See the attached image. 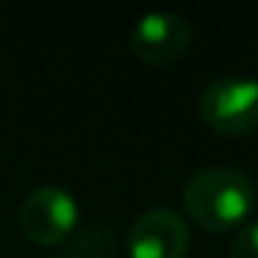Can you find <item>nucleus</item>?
Returning <instances> with one entry per match:
<instances>
[{"mask_svg":"<svg viewBox=\"0 0 258 258\" xmlns=\"http://www.w3.org/2000/svg\"><path fill=\"white\" fill-rule=\"evenodd\" d=\"M255 208V183L244 169L208 167L195 172L183 186V211L195 225L225 233L247 225Z\"/></svg>","mask_w":258,"mask_h":258,"instance_id":"nucleus-1","label":"nucleus"},{"mask_svg":"<svg viewBox=\"0 0 258 258\" xmlns=\"http://www.w3.org/2000/svg\"><path fill=\"white\" fill-rule=\"evenodd\" d=\"M200 117L225 136H241L258 128V78L219 75L200 95Z\"/></svg>","mask_w":258,"mask_h":258,"instance_id":"nucleus-2","label":"nucleus"},{"mask_svg":"<svg viewBox=\"0 0 258 258\" xmlns=\"http://www.w3.org/2000/svg\"><path fill=\"white\" fill-rule=\"evenodd\" d=\"M78 200L64 186H36L20 203V228L34 244H61L78 225Z\"/></svg>","mask_w":258,"mask_h":258,"instance_id":"nucleus-3","label":"nucleus"},{"mask_svg":"<svg viewBox=\"0 0 258 258\" xmlns=\"http://www.w3.org/2000/svg\"><path fill=\"white\" fill-rule=\"evenodd\" d=\"M191 45V25L183 14L156 9L142 14L131 28V50L147 64L178 61Z\"/></svg>","mask_w":258,"mask_h":258,"instance_id":"nucleus-4","label":"nucleus"},{"mask_svg":"<svg viewBox=\"0 0 258 258\" xmlns=\"http://www.w3.org/2000/svg\"><path fill=\"white\" fill-rule=\"evenodd\" d=\"M189 244V225L172 208H150L139 214L128 233L131 258H186Z\"/></svg>","mask_w":258,"mask_h":258,"instance_id":"nucleus-5","label":"nucleus"},{"mask_svg":"<svg viewBox=\"0 0 258 258\" xmlns=\"http://www.w3.org/2000/svg\"><path fill=\"white\" fill-rule=\"evenodd\" d=\"M114 250H117L114 230L103 222H95L61 241V247L50 258H114Z\"/></svg>","mask_w":258,"mask_h":258,"instance_id":"nucleus-6","label":"nucleus"},{"mask_svg":"<svg viewBox=\"0 0 258 258\" xmlns=\"http://www.w3.org/2000/svg\"><path fill=\"white\" fill-rule=\"evenodd\" d=\"M228 258H258V219H250L239 228Z\"/></svg>","mask_w":258,"mask_h":258,"instance_id":"nucleus-7","label":"nucleus"}]
</instances>
